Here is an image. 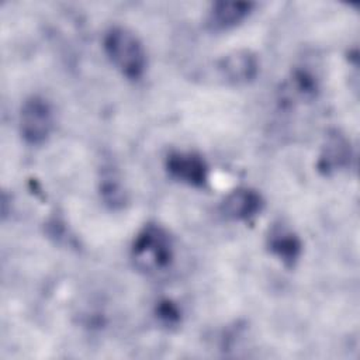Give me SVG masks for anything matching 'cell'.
I'll return each mask as SVG.
<instances>
[{"label":"cell","mask_w":360,"mask_h":360,"mask_svg":"<svg viewBox=\"0 0 360 360\" xmlns=\"http://www.w3.org/2000/svg\"><path fill=\"white\" fill-rule=\"evenodd\" d=\"M167 174L188 187L205 188L210 181L207 160L194 150H173L165 159Z\"/></svg>","instance_id":"277c9868"},{"label":"cell","mask_w":360,"mask_h":360,"mask_svg":"<svg viewBox=\"0 0 360 360\" xmlns=\"http://www.w3.org/2000/svg\"><path fill=\"white\" fill-rule=\"evenodd\" d=\"M155 315L158 321L166 328H174L181 321L180 308L172 300H162L156 304Z\"/></svg>","instance_id":"7c38bea8"},{"label":"cell","mask_w":360,"mask_h":360,"mask_svg":"<svg viewBox=\"0 0 360 360\" xmlns=\"http://www.w3.org/2000/svg\"><path fill=\"white\" fill-rule=\"evenodd\" d=\"M252 1H214L207 13V27L211 31H228L242 24L253 11Z\"/></svg>","instance_id":"30bf717a"},{"label":"cell","mask_w":360,"mask_h":360,"mask_svg":"<svg viewBox=\"0 0 360 360\" xmlns=\"http://www.w3.org/2000/svg\"><path fill=\"white\" fill-rule=\"evenodd\" d=\"M318 91V79L309 70L297 68L291 70L290 76L281 84L278 96L280 103L284 107H292L301 103L315 100Z\"/></svg>","instance_id":"9c48e42d"},{"label":"cell","mask_w":360,"mask_h":360,"mask_svg":"<svg viewBox=\"0 0 360 360\" xmlns=\"http://www.w3.org/2000/svg\"><path fill=\"white\" fill-rule=\"evenodd\" d=\"M217 72L226 84L246 86L259 76L260 62L257 55L250 49H235L218 60Z\"/></svg>","instance_id":"8992f818"},{"label":"cell","mask_w":360,"mask_h":360,"mask_svg":"<svg viewBox=\"0 0 360 360\" xmlns=\"http://www.w3.org/2000/svg\"><path fill=\"white\" fill-rule=\"evenodd\" d=\"M18 128L25 143L31 146L44 145L51 138L55 128V110L52 103L41 94L27 97L20 108Z\"/></svg>","instance_id":"3957f363"},{"label":"cell","mask_w":360,"mask_h":360,"mask_svg":"<svg viewBox=\"0 0 360 360\" xmlns=\"http://www.w3.org/2000/svg\"><path fill=\"white\" fill-rule=\"evenodd\" d=\"M354 159L353 146L350 139L339 129H330L321 146L316 170L322 176H332L352 166Z\"/></svg>","instance_id":"5b68a950"},{"label":"cell","mask_w":360,"mask_h":360,"mask_svg":"<svg viewBox=\"0 0 360 360\" xmlns=\"http://www.w3.org/2000/svg\"><path fill=\"white\" fill-rule=\"evenodd\" d=\"M98 193L104 205L112 211H120L128 204V191L122 179L112 165L101 167L98 179Z\"/></svg>","instance_id":"8fae6325"},{"label":"cell","mask_w":360,"mask_h":360,"mask_svg":"<svg viewBox=\"0 0 360 360\" xmlns=\"http://www.w3.org/2000/svg\"><path fill=\"white\" fill-rule=\"evenodd\" d=\"M264 208L263 195L252 187H236L229 191L219 204L222 217L232 222H249Z\"/></svg>","instance_id":"52a82bcc"},{"label":"cell","mask_w":360,"mask_h":360,"mask_svg":"<svg viewBox=\"0 0 360 360\" xmlns=\"http://www.w3.org/2000/svg\"><path fill=\"white\" fill-rule=\"evenodd\" d=\"M174 240L169 231L158 224H145L131 245V260L145 274H158L170 269L174 262Z\"/></svg>","instance_id":"6da1fadb"},{"label":"cell","mask_w":360,"mask_h":360,"mask_svg":"<svg viewBox=\"0 0 360 360\" xmlns=\"http://www.w3.org/2000/svg\"><path fill=\"white\" fill-rule=\"evenodd\" d=\"M266 248L284 267L292 269L302 255V240L300 235L285 222L271 224L266 235Z\"/></svg>","instance_id":"ba28073f"},{"label":"cell","mask_w":360,"mask_h":360,"mask_svg":"<svg viewBox=\"0 0 360 360\" xmlns=\"http://www.w3.org/2000/svg\"><path fill=\"white\" fill-rule=\"evenodd\" d=\"M103 49L111 65L128 80H139L148 66L141 38L122 25L110 27L103 37Z\"/></svg>","instance_id":"7a4b0ae2"}]
</instances>
